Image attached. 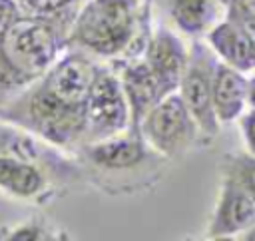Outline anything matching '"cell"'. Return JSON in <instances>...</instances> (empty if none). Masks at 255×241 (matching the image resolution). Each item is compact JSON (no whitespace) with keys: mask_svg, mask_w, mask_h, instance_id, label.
Here are the masks:
<instances>
[{"mask_svg":"<svg viewBox=\"0 0 255 241\" xmlns=\"http://www.w3.org/2000/svg\"><path fill=\"white\" fill-rule=\"evenodd\" d=\"M56 56L54 30L40 20H12L0 32V82H26L42 74Z\"/></svg>","mask_w":255,"mask_h":241,"instance_id":"obj_1","label":"cell"},{"mask_svg":"<svg viewBox=\"0 0 255 241\" xmlns=\"http://www.w3.org/2000/svg\"><path fill=\"white\" fill-rule=\"evenodd\" d=\"M135 0H94L78 18L76 38L100 54L118 52L131 36Z\"/></svg>","mask_w":255,"mask_h":241,"instance_id":"obj_2","label":"cell"},{"mask_svg":"<svg viewBox=\"0 0 255 241\" xmlns=\"http://www.w3.org/2000/svg\"><path fill=\"white\" fill-rule=\"evenodd\" d=\"M217 62L211 52L195 44L187 60L183 78H181V100L185 102L193 121L209 135L217 133V116L213 110V76Z\"/></svg>","mask_w":255,"mask_h":241,"instance_id":"obj_3","label":"cell"},{"mask_svg":"<svg viewBox=\"0 0 255 241\" xmlns=\"http://www.w3.org/2000/svg\"><path fill=\"white\" fill-rule=\"evenodd\" d=\"M191 121L193 118L185 102L179 96H169L159 100L149 110V114L145 116L143 129L157 149L173 153L179 145H183L185 139L191 137Z\"/></svg>","mask_w":255,"mask_h":241,"instance_id":"obj_4","label":"cell"},{"mask_svg":"<svg viewBox=\"0 0 255 241\" xmlns=\"http://www.w3.org/2000/svg\"><path fill=\"white\" fill-rule=\"evenodd\" d=\"M126 120L128 106L120 82L110 74L96 72L86 100V123H90L94 133L108 135L122 129Z\"/></svg>","mask_w":255,"mask_h":241,"instance_id":"obj_5","label":"cell"},{"mask_svg":"<svg viewBox=\"0 0 255 241\" xmlns=\"http://www.w3.org/2000/svg\"><path fill=\"white\" fill-rule=\"evenodd\" d=\"M255 225V197L253 193L233 175L223 181L219 203L209 225V237L231 235L247 231Z\"/></svg>","mask_w":255,"mask_h":241,"instance_id":"obj_6","label":"cell"},{"mask_svg":"<svg viewBox=\"0 0 255 241\" xmlns=\"http://www.w3.org/2000/svg\"><path fill=\"white\" fill-rule=\"evenodd\" d=\"M147 66L151 68L153 76L157 78L163 96L167 92H171L173 88H177L181 84L185 66H187V58L183 52V46L179 44V40L165 32L159 30L153 40L149 42L147 48Z\"/></svg>","mask_w":255,"mask_h":241,"instance_id":"obj_7","label":"cell"},{"mask_svg":"<svg viewBox=\"0 0 255 241\" xmlns=\"http://www.w3.org/2000/svg\"><path fill=\"white\" fill-rule=\"evenodd\" d=\"M96 78V70L80 58H66L48 76L44 88L70 106H84Z\"/></svg>","mask_w":255,"mask_h":241,"instance_id":"obj_8","label":"cell"},{"mask_svg":"<svg viewBox=\"0 0 255 241\" xmlns=\"http://www.w3.org/2000/svg\"><path fill=\"white\" fill-rule=\"evenodd\" d=\"M249 82L229 64H217L213 76V110L219 121H231L245 106Z\"/></svg>","mask_w":255,"mask_h":241,"instance_id":"obj_9","label":"cell"},{"mask_svg":"<svg viewBox=\"0 0 255 241\" xmlns=\"http://www.w3.org/2000/svg\"><path fill=\"white\" fill-rule=\"evenodd\" d=\"M213 50L235 70L247 72L255 68V42L237 22H223L209 32Z\"/></svg>","mask_w":255,"mask_h":241,"instance_id":"obj_10","label":"cell"},{"mask_svg":"<svg viewBox=\"0 0 255 241\" xmlns=\"http://www.w3.org/2000/svg\"><path fill=\"white\" fill-rule=\"evenodd\" d=\"M124 90L128 94V100L131 104L133 120L141 121L149 110L163 98L161 86L157 78L153 76L151 68L145 64H135L124 74Z\"/></svg>","mask_w":255,"mask_h":241,"instance_id":"obj_11","label":"cell"},{"mask_svg":"<svg viewBox=\"0 0 255 241\" xmlns=\"http://www.w3.org/2000/svg\"><path fill=\"white\" fill-rule=\"evenodd\" d=\"M94 161L106 167H131L143 157V147L135 137H114L92 149Z\"/></svg>","mask_w":255,"mask_h":241,"instance_id":"obj_12","label":"cell"},{"mask_svg":"<svg viewBox=\"0 0 255 241\" xmlns=\"http://www.w3.org/2000/svg\"><path fill=\"white\" fill-rule=\"evenodd\" d=\"M0 187L28 197L42 187V175L26 161L14 157H0Z\"/></svg>","mask_w":255,"mask_h":241,"instance_id":"obj_13","label":"cell"},{"mask_svg":"<svg viewBox=\"0 0 255 241\" xmlns=\"http://www.w3.org/2000/svg\"><path fill=\"white\" fill-rule=\"evenodd\" d=\"M171 16L183 32L197 34L215 18V0H173Z\"/></svg>","mask_w":255,"mask_h":241,"instance_id":"obj_14","label":"cell"},{"mask_svg":"<svg viewBox=\"0 0 255 241\" xmlns=\"http://www.w3.org/2000/svg\"><path fill=\"white\" fill-rule=\"evenodd\" d=\"M255 197V155H247V157H239L235 159L233 171H231Z\"/></svg>","mask_w":255,"mask_h":241,"instance_id":"obj_15","label":"cell"},{"mask_svg":"<svg viewBox=\"0 0 255 241\" xmlns=\"http://www.w3.org/2000/svg\"><path fill=\"white\" fill-rule=\"evenodd\" d=\"M231 18H255V0H227Z\"/></svg>","mask_w":255,"mask_h":241,"instance_id":"obj_16","label":"cell"},{"mask_svg":"<svg viewBox=\"0 0 255 241\" xmlns=\"http://www.w3.org/2000/svg\"><path fill=\"white\" fill-rule=\"evenodd\" d=\"M241 131H243V137H245L249 151L255 155V108L241 120Z\"/></svg>","mask_w":255,"mask_h":241,"instance_id":"obj_17","label":"cell"},{"mask_svg":"<svg viewBox=\"0 0 255 241\" xmlns=\"http://www.w3.org/2000/svg\"><path fill=\"white\" fill-rule=\"evenodd\" d=\"M26 2L30 4V8L38 12H54V10L64 8L70 0H26Z\"/></svg>","mask_w":255,"mask_h":241,"instance_id":"obj_18","label":"cell"},{"mask_svg":"<svg viewBox=\"0 0 255 241\" xmlns=\"http://www.w3.org/2000/svg\"><path fill=\"white\" fill-rule=\"evenodd\" d=\"M16 4L12 0H0V32L14 20Z\"/></svg>","mask_w":255,"mask_h":241,"instance_id":"obj_19","label":"cell"},{"mask_svg":"<svg viewBox=\"0 0 255 241\" xmlns=\"http://www.w3.org/2000/svg\"><path fill=\"white\" fill-rule=\"evenodd\" d=\"M233 22H237L245 32H247V36L255 42V18H231Z\"/></svg>","mask_w":255,"mask_h":241,"instance_id":"obj_20","label":"cell"},{"mask_svg":"<svg viewBox=\"0 0 255 241\" xmlns=\"http://www.w3.org/2000/svg\"><path fill=\"white\" fill-rule=\"evenodd\" d=\"M247 100L251 104V108H255V80L249 82V92H247Z\"/></svg>","mask_w":255,"mask_h":241,"instance_id":"obj_21","label":"cell"},{"mask_svg":"<svg viewBox=\"0 0 255 241\" xmlns=\"http://www.w3.org/2000/svg\"><path fill=\"white\" fill-rule=\"evenodd\" d=\"M243 239H255V225H253L251 229H247V231H245V235H243Z\"/></svg>","mask_w":255,"mask_h":241,"instance_id":"obj_22","label":"cell"}]
</instances>
